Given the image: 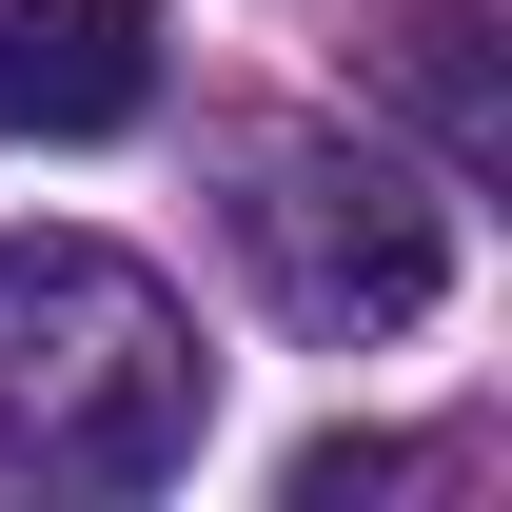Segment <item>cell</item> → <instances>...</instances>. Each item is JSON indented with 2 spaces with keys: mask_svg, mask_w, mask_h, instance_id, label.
I'll use <instances>...</instances> for the list:
<instances>
[{
  "mask_svg": "<svg viewBox=\"0 0 512 512\" xmlns=\"http://www.w3.org/2000/svg\"><path fill=\"white\" fill-rule=\"evenodd\" d=\"M197 414H217V355L119 237H0V453L79 493H158Z\"/></svg>",
  "mask_w": 512,
  "mask_h": 512,
  "instance_id": "6da1fadb",
  "label": "cell"
},
{
  "mask_svg": "<svg viewBox=\"0 0 512 512\" xmlns=\"http://www.w3.org/2000/svg\"><path fill=\"white\" fill-rule=\"evenodd\" d=\"M237 256L296 335H414L453 296V197L375 138H256L237 158Z\"/></svg>",
  "mask_w": 512,
  "mask_h": 512,
  "instance_id": "7a4b0ae2",
  "label": "cell"
},
{
  "mask_svg": "<svg viewBox=\"0 0 512 512\" xmlns=\"http://www.w3.org/2000/svg\"><path fill=\"white\" fill-rule=\"evenodd\" d=\"M158 99V0H0V138H119Z\"/></svg>",
  "mask_w": 512,
  "mask_h": 512,
  "instance_id": "3957f363",
  "label": "cell"
},
{
  "mask_svg": "<svg viewBox=\"0 0 512 512\" xmlns=\"http://www.w3.org/2000/svg\"><path fill=\"white\" fill-rule=\"evenodd\" d=\"M394 79H414V99L453 119V158H493V138H512V99H493V20H473V0H414Z\"/></svg>",
  "mask_w": 512,
  "mask_h": 512,
  "instance_id": "277c9868",
  "label": "cell"
},
{
  "mask_svg": "<svg viewBox=\"0 0 512 512\" xmlns=\"http://www.w3.org/2000/svg\"><path fill=\"white\" fill-rule=\"evenodd\" d=\"M394 473H414L394 434H316V453H296V512H355V493H394Z\"/></svg>",
  "mask_w": 512,
  "mask_h": 512,
  "instance_id": "5b68a950",
  "label": "cell"
}]
</instances>
